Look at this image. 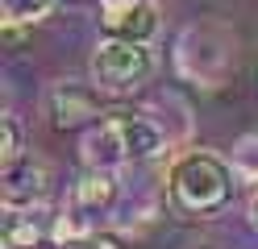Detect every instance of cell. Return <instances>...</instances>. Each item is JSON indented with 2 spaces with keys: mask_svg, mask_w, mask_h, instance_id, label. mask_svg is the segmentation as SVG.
Masks as SVG:
<instances>
[{
  "mask_svg": "<svg viewBox=\"0 0 258 249\" xmlns=\"http://www.w3.org/2000/svg\"><path fill=\"white\" fill-rule=\"evenodd\" d=\"M112 199H117V179H112V171H88L71 191V212H79L92 224V216H104L112 208Z\"/></svg>",
  "mask_w": 258,
  "mask_h": 249,
  "instance_id": "8",
  "label": "cell"
},
{
  "mask_svg": "<svg viewBox=\"0 0 258 249\" xmlns=\"http://www.w3.org/2000/svg\"><path fill=\"white\" fill-rule=\"evenodd\" d=\"M250 224L258 228V191H254V199H250Z\"/></svg>",
  "mask_w": 258,
  "mask_h": 249,
  "instance_id": "14",
  "label": "cell"
},
{
  "mask_svg": "<svg viewBox=\"0 0 258 249\" xmlns=\"http://www.w3.org/2000/svg\"><path fill=\"white\" fill-rule=\"evenodd\" d=\"M54 0H0V21L5 29H21V25H38L42 17H50Z\"/></svg>",
  "mask_w": 258,
  "mask_h": 249,
  "instance_id": "10",
  "label": "cell"
},
{
  "mask_svg": "<svg viewBox=\"0 0 258 249\" xmlns=\"http://www.w3.org/2000/svg\"><path fill=\"white\" fill-rule=\"evenodd\" d=\"M233 166H225L217 154H187L171 171V199L187 216H213L233 199Z\"/></svg>",
  "mask_w": 258,
  "mask_h": 249,
  "instance_id": "2",
  "label": "cell"
},
{
  "mask_svg": "<svg viewBox=\"0 0 258 249\" xmlns=\"http://www.w3.org/2000/svg\"><path fill=\"white\" fill-rule=\"evenodd\" d=\"M100 21L112 38L146 46L158 29V9H154V0H104Z\"/></svg>",
  "mask_w": 258,
  "mask_h": 249,
  "instance_id": "6",
  "label": "cell"
},
{
  "mask_svg": "<svg viewBox=\"0 0 258 249\" xmlns=\"http://www.w3.org/2000/svg\"><path fill=\"white\" fill-rule=\"evenodd\" d=\"M154 71V58L146 46L138 42H121V38H108L96 46L92 54V79L100 92H112V96H125V92H138L142 83L150 79Z\"/></svg>",
  "mask_w": 258,
  "mask_h": 249,
  "instance_id": "4",
  "label": "cell"
},
{
  "mask_svg": "<svg viewBox=\"0 0 258 249\" xmlns=\"http://www.w3.org/2000/svg\"><path fill=\"white\" fill-rule=\"evenodd\" d=\"M175 66H179L183 79L204 83V88L225 83V75L233 66V33L217 21L187 25L179 33V46H175Z\"/></svg>",
  "mask_w": 258,
  "mask_h": 249,
  "instance_id": "3",
  "label": "cell"
},
{
  "mask_svg": "<svg viewBox=\"0 0 258 249\" xmlns=\"http://www.w3.org/2000/svg\"><path fill=\"white\" fill-rule=\"evenodd\" d=\"M46 191H50V171L38 158H21L0 171V199H5V212H29L34 204H42Z\"/></svg>",
  "mask_w": 258,
  "mask_h": 249,
  "instance_id": "5",
  "label": "cell"
},
{
  "mask_svg": "<svg viewBox=\"0 0 258 249\" xmlns=\"http://www.w3.org/2000/svg\"><path fill=\"white\" fill-rule=\"evenodd\" d=\"M21 158H25V149H21V129H17L13 116H5V121H0V162L13 166V162H21Z\"/></svg>",
  "mask_w": 258,
  "mask_h": 249,
  "instance_id": "12",
  "label": "cell"
},
{
  "mask_svg": "<svg viewBox=\"0 0 258 249\" xmlns=\"http://www.w3.org/2000/svg\"><path fill=\"white\" fill-rule=\"evenodd\" d=\"M84 249H125L121 245V237H112V232H92L88 241H79Z\"/></svg>",
  "mask_w": 258,
  "mask_h": 249,
  "instance_id": "13",
  "label": "cell"
},
{
  "mask_svg": "<svg viewBox=\"0 0 258 249\" xmlns=\"http://www.w3.org/2000/svg\"><path fill=\"white\" fill-rule=\"evenodd\" d=\"M171 133L146 112H108L84 133V162L88 171H112L125 162H142L163 154Z\"/></svg>",
  "mask_w": 258,
  "mask_h": 249,
  "instance_id": "1",
  "label": "cell"
},
{
  "mask_svg": "<svg viewBox=\"0 0 258 249\" xmlns=\"http://www.w3.org/2000/svg\"><path fill=\"white\" fill-rule=\"evenodd\" d=\"M229 166H233V175H237V179L258 183V133H250V137H241V141L233 145Z\"/></svg>",
  "mask_w": 258,
  "mask_h": 249,
  "instance_id": "11",
  "label": "cell"
},
{
  "mask_svg": "<svg viewBox=\"0 0 258 249\" xmlns=\"http://www.w3.org/2000/svg\"><path fill=\"white\" fill-rule=\"evenodd\" d=\"M50 116L58 129L88 125L100 116V96H96V88H84V83H58L50 92Z\"/></svg>",
  "mask_w": 258,
  "mask_h": 249,
  "instance_id": "7",
  "label": "cell"
},
{
  "mask_svg": "<svg viewBox=\"0 0 258 249\" xmlns=\"http://www.w3.org/2000/svg\"><path fill=\"white\" fill-rule=\"evenodd\" d=\"M5 249H34L42 241V224L34 220V208L29 212H5V232H0Z\"/></svg>",
  "mask_w": 258,
  "mask_h": 249,
  "instance_id": "9",
  "label": "cell"
}]
</instances>
